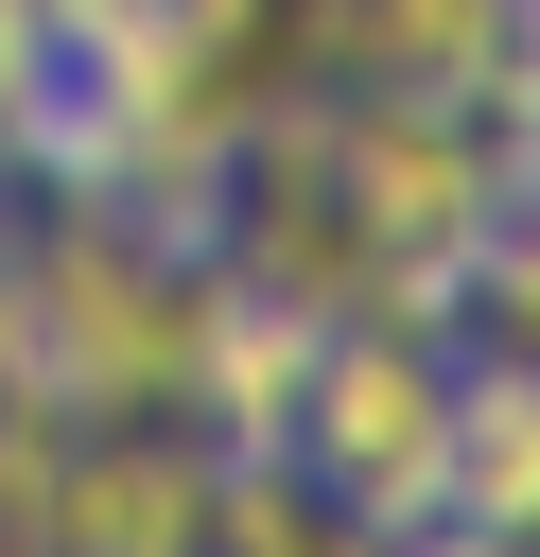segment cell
Instances as JSON below:
<instances>
[{
	"label": "cell",
	"instance_id": "1",
	"mask_svg": "<svg viewBox=\"0 0 540 557\" xmlns=\"http://www.w3.org/2000/svg\"><path fill=\"white\" fill-rule=\"evenodd\" d=\"M435 435H453V313H331L314 383H296V470L331 487V522L418 540L435 522Z\"/></svg>",
	"mask_w": 540,
	"mask_h": 557
},
{
	"label": "cell",
	"instance_id": "2",
	"mask_svg": "<svg viewBox=\"0 0 540 557\" xmlns=\"http://www.w3.org/2000/svg\"><path fill=\"white\" fill-rule=\"evenodd\" d=\"M52 540H87V557H157V540H209V435H192V418H70V470H52Z\"/></svg>",
	"mask_w": 540,
	"mask_h": 557
},
{
	"label": "cell",
	"instance_id": "3",
	"mask_svg": "<svg viewBox=\"0 0 540 557\" xmlns=\"http://www.w3.org/2000/svg\"><path fill=\"white\" fill-rule=\"evenodd\" d=\"M435 522H470V540H540V348H453Z\"/></svg>",
	"mask_w": 540,
	"mask_h": 557
},
{
	"label": "cell",
	"instance_id": "4",
	"mask_svg": "<svg viewBox=\"0 0 540 557\" xmlns=\"http://www.w3.org/2000/svg\"><path fill=\"white\" fill-rule=\"evenodd\" d=\"M453 331H470V348H540V174L488 209V244H470V278H453Z\"/></svg>",
	"mask_w": 540,
	"mask_h": 557
},
{
	"label": "cell",
	"instance_id": "5",
	"mask_svg": "<svg viewBox=\"0 0 540 557\" xmlns=\"http://www.w3.org/2000/svg\"><path fill=\"white\" fill-rule=\"evenodd\" d=\"M209 540H331V487L296 453H209Z\"/></svg>",
	"mask_w": 540,
	"mask_h": 557
},
{
	"label": "cell",
	"instance_id": "6",
	"mask_svg": "<svg viewBox=\"0 0 540 557\" xmlns=\"http://www.w3.org/2000/svg\"><path fill=\"white\" fill-rule=\"evenodd\" d=\"M52 470H70V418L0 400V540H52Z\"/></svg>",
	"mask_w": 540,
	"mask_h": 557
},
{
	"label": "cell",
	"instance_id": "7",
	"mask_svg": "<svg viewBox=\"0 0 540 557\" xmlns=\"http://www.w3.org/2000/svg\"><path fill=\"white\" fill-rule=\"evenodd\" d=\"M35 35H52V70H122L157 35V0H35Z\"/></svg>",
	"mask_w": 540,
	"mask_h": 557
},
{
	"label": "cell",
	"instance_id": "8",
	"mask_svg": "<svg viewBox=\"0 0 540 557\" xmlns=\"http://www.w3.org/2000/svg\"><path fill=\"white\" fill-rule=\"evenodd\" d=\"M35 87H52V35H35V0H0V122H17Z\"/></svg>",
	"mask_w": 540,
	"mask_h": 557
}]
</instances>
